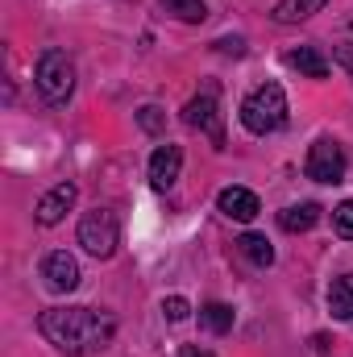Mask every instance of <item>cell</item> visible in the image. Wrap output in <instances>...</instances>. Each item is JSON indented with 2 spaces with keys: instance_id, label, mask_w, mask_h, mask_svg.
<instances>
[{
  "instance_id": "7c38bea8",
  "label": "cell",
  "mask_w": 353,
  "mask_h": 357,
  "mask_svg": "<svg viewBox=\"0 0 353 357\" xmlns=\"http://www.w3.org/2000/svg\"><path fill=\"white\" fill-rule=\"evenodd\" d=\"M329 312L337 320H353V274L333 278V287H329Z\"/></svg>"
},
{
  "instance_id": "5bb4252c",
  "label": "cell",
  "mask_w": 353,
  "mask_h": 357,
  "mask_svg": "<svg viewBox=\"0 0 353 357\" xmlns=\"http://www.w3.org/2000/svg\"><path fill=\"white\" fill-rule=\"evenodd\" d=\"M324 4H329V0H278V4H274V21L295 25V21H303V17L320 13Z\"/></svg>"
},
{
  "instance_id": "5b68a950",
  "label": "cell",
  "mask_w": 353,
  "mask_h": 357,
  "mask_svg": "<svg viewBox=\"0 0 353 357\" xmlns=\"http://www.w3.org/2000/svg\"><path fill=\"white\" fill-rule=\"evenodd\" d=\"M345 150L333 142V137H320V142H312V150H308V162H303V171L308 178H316V183H341L345 178Z\"/></svg>"
},
{
  "instance_id": "8fae6325",
  "label": "cell",
  "mask_w": 353,
  "mask_h": 357,
  "mask_svg": "<svg viewBox=\"0 0 353 357\" xmlns=\"http://www.w3.org/2000/svg\"><path fill=\"white\" fill-rule=\"evenodd\" d=\"M287 63H291L299 75H308V79H324V75H329V59H324L316 46H295V50L287 54Z\"/></svg>"
},
{
  "instance_id": "e0dca14e",
  "label": "cell",
  "mask_w": 353,
  "mask_h": 357,
  "mask_svg": "<svg viewBox=\"0 0 353 357\" xmlns=\"http://www.w3.org/2000/svg\"><path fill=\"white\" fill-rule=\"evenodd\" d=\"M167 13H175L179 21H204L208 17V8H204V0H167Z\"/></svg>"
},
{
  "instance_id": "9a60e30c",
  "label": "cell",
  "mask_w": 353,
  "mask_h": 357,
  "mask_svg": "<svg viewBox=\"0 0 353 357\" xmlns=\"http://www.w3.org/2000/svg\"><path fill=\"white\" fill-rule=\"evenodd\" d=\"M200 324L208 333H229L233 328V307L229 303H204L200 307Z\"/></svg>"
},
{
  "instance_id": "2e32d148",
  "label": "cell",
  "mask_w": 353,
  "mask_h": 357,
  "mask_svg": "<svg viewBox=\"0 0 353 357\" xmlns=\"http://www.w3.org/2000/svg\"><path fill=\"white\" fill-rule=\"evenodd\" d=\"M237 250H241L254 266H270V262H274V250H270V241H266L262 233H246V237L237 241Z\"/></svg>"
},
{
  "instance_id": "ba28073f",
  "label": "cell",
  "mask_w": 353,
  "mask_h": 357,
  "mask_svg": "<svg viewBox=\"0 0 353 357\" xmlns=\"http://www.w3.org/2000/svg\"><path fill=\"white\" fill-rule=\"evenodd\" d=\"M75 199H80V187L75 183H59V187H50L42 199H38V225H59L71 208H75Z\"/></svg>"
},
{
  "instance_id": "277c9868",
  "label": "cell",
  "mask_w": 353,
  "mask_h": 357,
  "mask_svg": "<svg viewBox=\"0 0 353 357\" xmlns=\"http://www.w3.org/2000/svg\"><path fill=\"white\" fill-rule=\"evenodd\" d=\"M80 245L88 250L91 258H112L117 245H121V225H117V212L108 208H91L80 220Z\"/></svg>"
},
{
  "instance_id": "d6986e66",
  "label": "cell",
  "mask_w": 353,
  "mask_h": 357,
  "mask_svg": "<svg viewBox=\"0 0 353 357\" xmlns=\"http://www.w3.org/2000/svg\"><path fill=\"white\" fill-rule=\"evenodd\" d=\"M163 316H167L171 324H179V320H187V316H191V303H187L183 295H171V299H163Z\"/></svg>"
},
{
  "instance_id": "52a82bcc",
  "label": "cell",
  "mask_w": 353,
  "mask_h": 357,
  "mask_svg": "<svg viewBox=\"0 0 353 357\" xmlns=\"http://www.w3.org/2000/svg\"><path fill=\"white\" fill-rule=\"evenodd\" d=\"M42 278L50 291H75L80 287V262L67 254V250H54L42 258Z\"/></svg>"
},
{
  "instance_id": "3957f363",
  "label": "cell",
  "mask_w": 353,
  "mask_h": 357,
  "mask_svg": "<svg viewBox=\"0 0 353 357\" xmlns=\"http://www.w3.org/2000/svg\"><path fill=\"white\" fill-rule=\"evenodd\" d=\"M33 84H38V91H42L46 104L63 108V104L71 100V91H75V63H71L63 50H46V54L38 59V67H33Z\"/></svg>"
},
{
  "instance_id": "30bf717a",
  "label": "cell",
  "mask_w": 353,
  "mask_h": 357,
  "mask_svg": "<svg viewBox=\"0 0 353 357\" xmlns=\"http://www.w3.org/2000/svg\"><path fill=\"white\" fill-rule=\"evenodd\" d=\"M179 171H183V150L179 146H158L154 150V158H150V183L158 187V191H167V187H175Z\"/></svg>"
},
{
  "instance_id": "9c48e42d",
  "label": "cell",
  "mask_w": 353,
  "mask_h": 357,
  "mask_svg": "<svg viewBox=\"0 0 353 357\" xmlns=\"http://www.w3.org/2000/svg\"><path fill=\"white\" fill-rule=\"evenodd\" d=\"M216 204H220V212H225L229 220H241V225L262 212V204H258V195H254L250 187H225V191L216 195Z\"/></svg>"
},
{
  "instance_id": "ffe728a7",
  "label": "cell",
  "mask_w": 353,
  "mask_h": 357,
  "mask_svg": "<svg viewBox=\"0 0 353 357\" xmlns=\"http://www.w3.org/2000/svg\"><path fill=\"white\" fill-rule=\"evenodd\" d=\"M137 121H142V129H146V133H163V108H142V112H137Z\"/></svg>"
},
{
  "instance_id": "7402d4cb",
  "label": "cell",
  "mask_w": 353,
  "mask_h": 357,
  "mask_svg": "<svg viewBox=\"0 0 353 357\" xmlns=\"http://www.w3.org/2000/svg\"><path fill=\"white\" fill-rule=\"evenodd\" d=\"M179 357H212V354H204V349H191V345H183V349H179Z\"/></svg>"
},
{
  "instance_id": "4fadbf2b",
  "label": "cell",
  "mask_w": 353,
  "mask_h": 357,
  "mask_svg": "<svg viewBox=\"0 0 353 357\" xmlns=\"http://www.w3.org/2000/svg\"><path fill=\"white\" fill-rule=\"evenodd\" d=\"M316 220H320V208L316 204H295V208L278 212V229L283 233H308Z\"/></svg>"
},
{
  "instance_id": "8992f818",
  "label": "cell",
  "mask_w": 353,
  "mask_h": 357,
  "mask_svg": "<svg viewBox=\"0 0 353 357\" xmlns=\"http://www.w3.org/2000/svg\"><path fill=\"white\" fill-rule=\"evenodd\" d=\"M183 121H187L191 129H200L216 150H225V116H220V108H216L212 96H195V100H187Z\"/></svg>"
},
{
  "instance_id": "44dd1931",
  "label": "cell",
  "mask_w": 353,
  "mask_h": 357,
  "mask_svg": "<svg viewBox=\"0 0 353 357\" xmlns=\"http://www.w3.org/2000/svg\"><path fill=\"white\" fill-rule=\"evenodd\" d=\"M337 59H341V67L353 75V46H341V50H337Z\"/></svg>"
},
{
  "instance_id": "6da1fadb",
  "label": "cell",
  "mask_w": 353,
  "mask_h": 357,
  "mask_svg": "<svg viewBox=\"0 0 353 357\" xmlns=\"http://www.w3.org/2000/svg\"><path fill=\"white\" fill-rule=\"evenodd\" d=\"M38 328L54 349L71 357H91L112 341L117 320L108 312H96V307H50V312H42Z\"/></svg>"
},
{
  "instance_id": "ac0fdd59",
  "label": "cell",
  "mask_w": 353,
  "mask_h": 357,
  "mask_svg": "<svg viewBox=\"0 0 353 357\" xmlns=\"http://www.w3.org/2000/svg\"><path fill=\"white\" fill-rule=\"evenodd\" d=\"M333 229H337V237L353 241V199H345V204L333 212Z\"/></svg>"
},
{
  "instance_id": "7a4b0ae2",
  "label": "cell",
  "mask_w": 353,
  "mask_h": 357,
  "mask_svg": "<svg viewBox=\"0 0 353 357\" xmlns=\"http://www.w3.org/2000/svg\"><path fill=\"white\" fill-rule=\"evenodd\" d=\"M241 125L254 133V137H266L274 129L287 125V96L278 84H262L254 88L246 100H241Z\"/></svg>"
}]
</instances>
